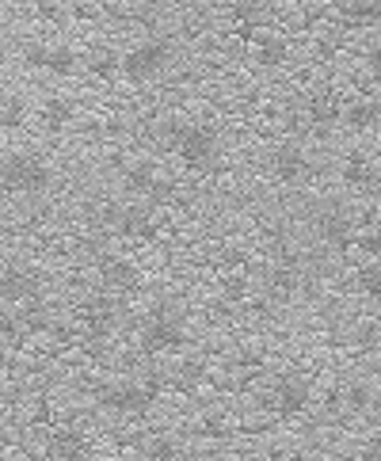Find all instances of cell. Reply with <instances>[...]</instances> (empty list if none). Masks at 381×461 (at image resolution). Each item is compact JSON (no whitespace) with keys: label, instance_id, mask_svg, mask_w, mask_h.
I'll return each instance as SVG.
<instances>
[{"label":"cell","instance_id":"60d3db41","mask_svg":"<svg viewBox=\"0 0 381 461\" xmlns=\"http://www.w3.org/2000/svg\"><path fill=\"white\" fill-rule=\"evenodd\" d=\"M362 61H367V69H370L374 76H381V42L367 46V50H362Z\"/></svg>","mask_w":381,"mask_h":461},{"label":"cell","instance_id":"e575fe53","mask_svg":"<svg viewBox=\"0 0 381 461\" xmlns=\"http://www.w3.org/2000/svg\"><path fill=\"white\" fill-rule=\"evenodd\" d=\"M321 404H324L328 416H340V412H343V386H324Z\"/></svg>","mask_w":381,"mask_h":461},{"label":"cell","instance_id":"c3c4849f","mask_svg":"<svg viewBox=\"0 0 381 461\" xmlns=\"http://www.w3.org/2000/svg\"><path fill=\"white\" fill-rule=\"evenodd\" d=\"M0 161H4V149H0Z\"/></svg>","mask_w":381,"mask_h":461},{"label":"cell","instance_id":"ee69618b","mask_svg":"<svg viewBox=\"0 0 381 461\" xmlns=\"http://www.w3.org/2000/svg\"><path fill=\"white\" fill-rule=\"evenodd\" d=\"M233 362H236V367H241V370H256V367H260V355H256V351H241V355H236Z\"/></svg>","mask_w":381,"mask_h":461},{"label":"cell","instance_id":"3957f363","mask_svg":"<svg viewBox=\"0 0 381 461\" xmlns=\"http://www.w3.org/2000/svg\"><path fill=\"white\" fill-rule=\"evenodd\" d=\"M137 343L146 355H168V351H183L187 347V328L183 316L172 306H156L137 328Z\"/></svg>","mask_w":381,"mask_h":461},{"label":"cell","instance_id":"7dc6e473","mask_svg":"<svg viewBox=\"0 0 381 461\" xmlns=\"http://www.w3.org/2000/svg\"><path fill=\"white\" fill-rule=\"evenodd\" d=\"M4 367H8V362H4V355H0V370H4Z\"/></svg>","mask_w":381,"mask_h":461},{"label":"cell","instance_id":"2e32d148","mask_svg":"<svg viewBox=\"0 0 381 461\" xmlns=\"http://www.w3.org/2000/svg\"><path fill=\"white\" fill-rule=\"evenodd\" d=\"M336 15L343 27L362 31V27H381V0L374 4H362V0H351V4H336Z\"/></svg>","mask_w":381,"mask_h":461},{"label":"cell","instance_id":"f1b7e54d","mask_svg":"<svg viewBox=\"0 0 381 461\" xmlns=\"http://www.w3.org/2000/svg\"><path fill=\"white\" fill-rule=\"evenodd\" d=\"M195 435L199 439H226L229 435V423L217 416V412H206V416L195 423Z\"/></svg>","mask_w":381,"mask_h":461},{"label":"cell","instance_id":"9a60e30c","mask_svg":"<svg viewBox=\"0 0 381 461\" xmlns=\"http://www.w3.org/2000/svg\"><path fill=\"white\" fill-rule=\"evenodd\" d=\"M46 454L50 461H88V442L81 431H54L46 439Z\"/></svg>","mask_w":381,"mask_h":461},{"label":"cell","instance_id":"e0dca14e","mask_svg":"<svg viewBox=\"0 0 381 461\" xmlns=\"http://www.w3.org/2000/svg\"><path fill=\"white\" fill-rule=\"evenodd\" d=\"M343 408L351 412V416H367L374 412V381L367 377H351L343 386Z\"/></svg>","mask_w":381,"mask_h":461},{"label":"cell","instance_id":"603a6c76","mask_svg":"<svg viewBox=\"0 0 381 461\" xmlns=\"http://www.w3.org/2000/svg\"><path fill=\"white\" fill-rule=\"evenodd\" d=\"M20 328L23 332H50L54 328V309L46 306L42 297H35V301H27V306H20Z\"/></svg>","mask_w":381,"mask_h":461},{"label":"cell","instance_id":"1f68e13d","mask_svg":"<svg viewBox=\"0 0 381 461\" xmlns=\"http://www.w3.org/2000/svg\"><path fill=\"white\" fill-rule=\"evenodd\" d=\"M172 199H176V183H172V180H156L153 191L146 195L149 206H172Z\"/></svg>","mask_w":381,"mask_h":461},{"label":"cell","instance_id":"74e56055","mask_svg":"<svg viewBox=\"0 0 381 461\" xmlns=\"http://www.w3.org/2000/svg\"><path fill=\"white\" fill-rule=\"evenodd\" d=\"M23 328H20V316L15 313H0V340H20Z\"/></svg>","mask_w":381,"mask_h":461},{"label":"cell","instance_id":"8fae6325","mask_svg":"<svg viewBox=\"0 0 381 461\" xmlns=\"http://www.w3.org/2000/svg\"><path fill=\"white\" fill-rule=\"evenodd\" d=\"M95 271H100V279L111 286V290H137L141 286V275H137V267L130 260H122V256H95Z\"/></svg>","mask_w":381,"mask_h":461},{"label":"cell","instance_id":"8d00e7d4","mask_svg":"<svg viewBox=\"0 0 381 461\" xmlns=\"http://www.w3.org/2000/svg\"><path fill=\"white\" fill-rule=\"evenodd\" d=\"M336 12V4H309V8H301V27H313V23H321L324 15Z\"/></svg>","mask_w":381,"mask_h":461},{"label":"cell","instance_id":"836d02e7","mask_svg":"<svg viewBox=\"0 0 381 461\" xmlns=\"http://www.w3.org/2000/svg\"><path fill=\"white\" fill-rule=\"evenodd\" d=\"M199 381H202V362H183V367H180V377H176V389H195L199 386Z\"/></svg>","mask_w":381,"mask_h":461},{"label":"cell","instance_id":"ac0fdd59","mask_svg":"<svg viewBox=\"0 0 381 461\" xmlns=\"http://www.w3.org/2000/svg\"><path fill=\"white\" fill-rule=\"evenodd\" d=\"M84 69L92 76H100V81H111V76L122 73V54H115L111 46H92L84 54Z\"/></svg>","mask_w":381,"mask_h":461},{"label":"cell","instance_id":"9c48e42d","mask_svg":"<svg viewBox=\"0 0 381 461\" xmlns=\"http://www.w3.org/2000/svg\"><path fill=\"white\" fill-rule=\"evenodd\" d=\"M267 168H271V176L279 183H306L313 176L309 156L301 153L297 146H275L271 156H267Z\"/></svg>","mask_w":381,"mask_h":461},{"label":"cell","instance_id":"ba28073f","mask_svg":"<svg viewBox=\"0 0 381 461\" xmlns=\"http://www.w3.org/2000/svg\"><path fill=\"white\" fill-rule=\"evenodd\" d=\"M100 404L107 412H119V416H149L156 408L146 393H141L137 381H119V386H103Z\"/></svg>","mask_w":381,"mask_h":461},{"label":"cell","instance_id":"7c38bea8","mask_svg":"<svg viewBox=\"0 0 381 461\" xmlns=\"http://www.w3.org/2000/svg\"><path fill=\"white\" fill-rule=\"evenodd\" d=\"M119 328V306L111 297H92L88 301V321H84V336L88 340H111Z\"/></svg>","mask_w":381,"mask_h":461},{"label":"cell","instance_id":"30bf717a","mask_svg":"<svg viewBox=\"0 0 381 461\" xmlns=\"http://www.w3.org/2000/svg\"><path fill=\"white\" fill-rule=\"evenodd\" d=\"M111 233L115 236H137V241H153L156 236V221L149 214V206H119L115 221H111Z\"/></svg>","mask_w":381,"mask_h":461},{"label":"cell","instance_id":"52a82bcc","mask_svg":"<svg viewBox=\"0 0 381 461\" xmlns=\"http://www.w3.org/2000/svg\"><path fill=\"white\" fill-rule=\"evenodd\" d=\"M39 290H42V279L31 267H20V263L0 267V301L4 306H27V301L39 297Z\"/></svg>","mask_w":381,"mask_h":461},{"label":"cell","instance_id":"f35d334b","mask_svg":"<svg viewBox=\"0 0 381 461\" xmlns=\"http://www.w3.org/2000/svg\"><path fill=\"white\" fill-rule=\"evenodd\" d=\"M81 347H84V355H88V359H100V362L111 355V340H88V336H84Z\"/></svg>","mask_w":381,"mask_h":461},{"label":"cell","instance_id":"d4e9b609","mask_svg":"<svg viewBox=\"0 0 381 461\" xmlns=\"http://www.w3.org/2000/svg\"><path fill=\"white\" fill-rule=\"evenodd\" d=\"M180 457H183V450L172 435H153V439H146V447H141V461H180Z\"/></svg>","mask_w":381,"mask_h":461},{"label":"cell","instance_id":"cb8c5ba5","mask_svg":"<svg viewBox=\"0 0 381 461\" xmlns=\"http://www.w3.org/2000/svg\"><path fill=\"white\" fill-rule=\"evenodd\" d=\"M84 66V54H76L73 46H50V61H46V73L54 76H73Z\"/></svg>","mask_w":381,"mask_h":461},{"label":"cell","instance_id":"ffe728a7","mask_svg":"<svg viewBox=\"0 0 381 461\" xmlns=\"http://www.w3.org/2000/svg\"><path fill=\"white\" fill-rule=\"evenodd\" d=\"M286 58H290V42L282 35H260L256 39V66L263 69H282Z\"/></svg>","mask_w":381,"mask_h":461},{"label":"cell","instance_id":"5b68a950","mask_svg":"<svg viewBox=\"0 0 381 461\" xmlns=\"http://www.w3.org/2000/svg\"><path fill=\"white\" fill-rule=\"evenodd\" d=\"M313 404V386L301 374H282L275 377V386H271V396H267V408L275 412V416L282 420H297V416H306Z\"/></svg>","mask_w":381,"mask_h":461},{"label":"cell","instance_id":"7bdbcfd3","mask_svg":"<svg viewBox=\"0 0 381 461\" xmlns=\"http://www.w3.org/2000/svg\"><path fill=\"white\" fill-rule=\"evenodd\" d=\"M50 336H54L58 343H76V332H73L69 324H61V321H54V328H50Z\"/></svg>","mask_w":381,"mask_h":461},{"label":"cell","instance_id":"f6af8a7d","mask_svg":"<svg viewBox=\"0 0 381 461\" xmlns=\"http://www.w3.org/2000/svg\"><path fill=\"white\" fill-rule=\"evenodd\" d=\"M271 461H286V450H282V447H275V450H271Z\"/></svg>","mask_w":381,"mask_h":461},{"label":"cell","instance_id":"6da1fadb","mask_svg":"<svg viewBox=\"0 0 381 461\" xmlns=\"http://www.w3.org/2000/svg\"><path fill=\"white\" fill-rule=\"evenodd\" d=\"M161 141L168 149L180 153V161L190 172H210L217 164V134L202 122H183V119H168L161 126Z\"/></svg>","mask_w":381,"mask_h":461},{"label":"cell","instance_id":"4316f807","mask_svg":"<svg viewBox=\"0 0 381 461\" xmlns=\"http://www.w3.org/2000/svg\"><path fill=\"white\" fill-rule=\"evenodd\" d=\"M355 286L367 297H374V301H381V267L377 263H362L359 271H355Z\"/></svg>","mask_w":381,"mask_h":461},{"label":"cell","instance_id":"277c9868","mask_svg":"<svg viewBox=\"0 0 381 461\" xmlns=\"http://www.w3.org/2000/svg\"><path fill=\"white\" fill-rule=\"evenodd\" d=\"M172 58H176V46H172V39L149 35L146 42H137L134 50L122 54V76L130 84H146V81L161 76L172 66Z\"/></svg>","mask_w":381,"mask_h":461},{"label":"cell","instance_id":"7a4b0ae2","mask_svg":"<svg viewBox=\"0 0 381 461\" xmlns=\"http://www.w3.org/2000/svg\"><path fill=\"white\" fill-rule=\"evenodd\" d=\"M0 187L12 195H46L54 187V168L35 153H4L0 161Z\"/></svg>","mask_w":381,"mask_h":461},{"label":"cell","instance_id":"4dcf8cb0","mask_svg":"<svg viewBox=\"0 0 381 461\" xmlns=\"http://www.w3.org/2000/svg\"><path fill=\"white\" fill-rule=\"evenodd\" d=\"M137 386H141V393H146V396H149V401L156 404V401H161V393L168 389V377H164L161 370H149L146 377H141V381H137Z\"/></svg>","mask_w":381,"mask_h":461},{"label":"cell","instance_id":"b9f144b4","mask_svg":"<svg viewBox=\"0 0 381 461\" xmlns=\"http://www.w3.org/2000/svg\"><path fill=\"white\" fill-rule=\"evenodd\" d=\"M69 15H73V20H100L103 8H95V4H73Z\"/></svg>","mask_w":381,"mask_h":461},{"label":"cell","instance_id":"7402d4cb","mask_svg":"<svg viewBox=\"0 0 381 461\" xmlns=\"http://www.w3.org/2000/svg\"><path fill=\"white\" fill-rule=\"evenodd\" d=\"M306 115H309V130H328L332 122H340L343 107L332 100V95H313L309 107H306Z\"/></svg>","mask_w":381,"mask_h":461},{"label":"cell","instance_id":"ab89813d","mask_svg":"<svg viewBox=\"0 0 381 461\" xmlns=\"http://www.w3.org/2000/svg\"><path fill=\"white\" fill-rule=\"evenodd\" d=\"M359 461H381V435L362 439V447H359Z\"/></svg>","mask_w":381,"mask_h":461},{"label":"cell","instance_id":"5bb4252c","mask_svg":"<svg viewBox=\"0 0 381 461\" xmlns=\"http://www.w3.org/2000/svg\"><path fill=\"white\" fill-rule=\"evenodd\" d=\"M340 122L347 126V130H374V126H381V100H374V95H359V100H351L343 107Z\"/></svg>","mask_w":381,"mask_h":461},{"label":"cell","instance_id":"83f0119b","mask_svg":"<svg viewBox=\"0 0 381 461\" xmlns=\"http://www.w3.org/2000/svg\"><path fill=\"white\" fill-rule=\"evenodd\" d=\"M23 122H27V103L20 95H12V100L0 103V126H4V130H20Z\"/></svg>","mask_w":381,"mask_h":461},{"label":"cell","instance_id":"8992f818","mask_svg":"<svg viewBox=\"0 0 381 461\" xmlns=\"http://www.w3.org/2000/svg\"><path fill=\"white\" fill-rule=\"evenodd\" d=\"M313 233H316V241H321L328 252H336V256H343V252H351L355 248V217L340 210V206H324L321 214L313 217Z\"/></svg>","mask_w":381,"mask_h":461},{"label":"cell","instance_id":"4fadbf2b","mask_svg":"<svg viewBox=\"0 0 381 461\" xmlns=\"http://www.w3.org/2000/svg\"><path fill=\"white\" fill-rule=\"evenodd\" d=\"M340 180L347 187H355V191H374L377 180H381V172H377V164L370 161L367 153H347V161L340 164Z\"/></svg>","mask_w":381,"mask_h":461},{"label":"cell","instance_id":"484cf974","mask_svg":"<svg viewBox=\"0 0 381 461\" xmlns=\"http://www.w3.org/2000/svg\"><path fill=\"white\" fill-rule=\"evenodd\" d=\"M355 252H359V256H367L370 263L381 256V221H374L370 229H359L355 233Z\"/></svg>","mask_w":381,"mask_h":461},{"label":"cell","instance_id":"d590c367","mask_svg":"<svg viewBox=\"0 0 381 461\" xmlns=\"http://www.w3.org/2000/svg\"><path fill=\"white\" fill-rule=\"evenodd\" d=\"M35 15L42 23H66L69 20V8L66 4H35Z\"/></svg>","mask_w":381,"mask_h":461},{"label":"cell","instance_id":"44dd1931","mask_svg":"<svg viewBox=\"0 0 381 461\" xmlns=\"http://www.w3.org/2000/svg\"><path fill=\"white\" fill-rule=\"evenodd\" d=\"M76 119V103L69 100V95H50V100L42 103V126L46 130H66V126Z\"/></svg>","mask_w":381,"mask_h":461},{"label":"cell","instance_id":"d6a6232c","mask_svg":"<svg viewBox=\"0 0 381 461\" xmlns=\"http://www.w3.org/2000/svg\"><path fill=\"white\" fill-rule=\"evenodd\" d=\"M46 61H50V46H42V42H27L23 46V66L46 69Z\"/></svg>","mask_w":381,"mask_h":461},{"label":"cell","instance_id":"d6986e66","mask_svg":"<svg viewBox=\"0 0 381 461\" xmlns=\"http://www.w3.org/2000/svg\"><path fill=\"white\" fill-rule=\"evenodd\" d=\"M156 180H161V176H156V168L149 161H137V164L122 168V191H126V195H141V199H146Z\"/></svg>","mask_w":381,"mask_h":461},{"label":"cell","instance_id":"bcb514c9","mask_svg":"<svg viewBox=\"0 0 381 461\" xmlns=\"http://www.w3.org/2000/svg\"><path fill=\"white\" fill-rule=\"evenodd\" d=\"M4 54H8V42H4V39H0V58H4Z\"/></svg>","mask_w":381,"mask_h":461},{"label":"cell","instance_id":"f546056e","mask_svg":"<svg viewBox=\"0 0 381 461\" xmlns=\"http://www.w3.org/2000/svg\"><path fill=\"white\" fill-rule=\"evenodd\" d=\"M267 12H271L267 4H233V8H229V15H233L236 23H256V27H263L260 20H263Z\"/></svg>","mask_w":381,"mask_h":461}]
</instances>
